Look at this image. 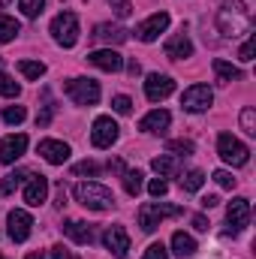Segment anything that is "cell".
<instances>
[{
    "mask_svg": "<svg viewBox=\"0 0 256 259\" xmlns=\"http://www.w3.org/2000/svg\"><path fill=\"white\" fill-rule=\"evenodd\" d=\"M211 66H214V72H217V81H220V84H229V81H238V78H241V69H238V66L226 64V61H220V58H217Z\"/></svg>",
    "mask_w": 256,
    "mask_h": 259,
    "instance_id": "obj_23",
    "label": "cell"
},
{
    "mask_svg": "<svg viewBox=\"0 0 256 259\" xmlns=\"http://www.w3.org/2000/svg\"><path fill=\"white\" fill-rule=\"evenodd\" d=\"M24 151H27V136H24V133H12V136H6V139L0 142V163L9 166V163H15Z\"/></svg>",
    "mask_w": 256,
    "mask_h": 259,
    "instance_id": "obj_13",
    "label": "cell"
},
{
    "mask_svg": "<svg viewBox=\"0 0 256 259\" xmlns=\"http://www.w3.org/2000/svg\"><path fill=\"white\" fill-rule=\"evenodd\" d=\"M64 232L75 241V244H91V241H94V229H91L88 223H81V220H66Z\"/></svg>",
    "mask_w": 256,
    "mask_h": 259,
    "instance_id": "obj_21",
    "label": "cell"
},
{
    "mask_svg": "<svg viewBox=\"0 0 256 259\" xmlns=\"http://www.w3.org/2000/svg\"><path fill=\"white\" fill-rule=\"evenodd\" d=\"M214 181L223 187V190H232L235 187V178H232V172H226V169H220V172H214Z\"/></svg>",
    "mask_w": 256,
    "mask_h": 259,
    "instance_id": "obj_38",
    "label": "cell"
},
{
    "mask_svg": "<svg viewBox=\"0 0 256 259\" xmlns=\"http://www.w3.org/2000/svg\"><path fill=\"white\" fill-rule=\"evenodd\" d=\"M72 196H75V202H78L81 208H88V211H109V208H115L112 190L103 187V184H97V181H78V184L72 187Z\"/></svg>",
    "mask_w": 256,
    "mask_h": 259,
    "instance_id": "obj_1",
    "label": "cell"
},
{
    "mask_svg": "<svg viewBox=\"0 0 256 259\" xmlns=\"http://www.w3.org/2000/svg\"><path fill=\"white\" fill-rule=\"evenodd\" d=\"M172 91H175V81H172L169 75L151 72V75L145 78V97H148L151 103H160V100H166Z\"/></svg>",
    "mask_w": 256,
    "mask_h": 259,
    "instance_id": "obj_12",
    "label": "cell"
},
{
    "mask_svg": "<svg viewBox=\"0 0 256 259\" xmlns=\"http://www.w3.org/2000/svg\"><path fill=\"white\" fill-rule=\"evenodd\" d=\"M24 181V172H9L3 181H0V196H9V193H15V187Z\"/></svg>",
    "mask_w": 256,
    "mask_h": 259,
    "instance_id": "obj_30",
    "label": "cell"
},
{
    "mask_svg": "<svg viewBox=\"0 0 256 259\" xmlns=\"http://www.w3.org/2000/svg\"><path fill=\"white\" fill-rule=\"evenodd\" d=\"M64 88L75 106H97L100 103V84L94 78H69Z\"/></svg>",
    "mask_w": 256,
    "mask_h": 259,
    "instance_id": "obj_5",
    "label": "cell"
},
{
    "mask_svg": "<svg viewBox=\"0 0 256 259\" xmlns=\"http://www.w3.org/2000/svg\"><path fill=\"white\" fill-rule=\"evenodd\" d=\"M193 229H199V232H208V220H205L202 214H193Z\"/></svg>",
    "mask_w": 256,
    "mask_h": 259,
    "instance_id": "obj_43",
    "label": "cell"
},
{
    "mask_svg": "<svg viewBox=\"0 0 256 259\" xmlns=\"http://www.w3.org/2000/svg\"><path fill=\"white\" fill-rule=\"evenodd\" d=\"M127 72H130V75H139V72H142V66L136 64V61H130V64H127Z\"/></svg>",
    "mask_w": 256,
    "mask_h": 259,
    "instance_id": "obj_46",
    "label": "cell"
},
{
    "mask_svg": "<svg viewBox=\"0 0 256 259\" xmlns=\"http://www.w3.org/2000/svg\"><path fill=\"white\" fill-rule=\"evenodd\" d=\"M6 223H9V238H12L15 244L27 241V238H30V232H33V217H30L27 211H21V208L9 211Z\"/></svg>",
    "mask_w": 256,
    "mask_h": 259,
    "instance_id": "obj_9",
    "label": "cell"
},
{
    "mask_svg": "<svg viewBox=\"0 0 256 259\" xmlns=\"http://www.w3.org/2000/svg\"><path fill=\"white\" fill-rule=\"evenodd\" d=\"M142 172L139 169H130V172H124V190H127L130 196H139L142 193Z\"/></svg>",
    "mask_w": 256,
    "mask_h": 259,
    "instance_id": "obj_26",
    "label": "cell"
},
{
    "mask_svg": "<svg viewBox=\"0 0 256 259\" xmlns=\"http://www.w3.org/2000/svg\"><path fill=\"white\" fill-rule=\"evenodd\" d=\"M24 259H46V256H42V253H27Z\"/></svg>",
    "mask_w": 256,
    "mask_h": 259,
    "instance_id": "obj_48",
    "label": "cell"
},
{
    "mask_svg": "<svg viewBox=\"0 0 256 259\" xmlns=\"http://www.w3.org/2000/svg\"><path fill=\"white\" fill-rule=\"evenodd\" d=\"M190 55H193V42L184 36V33L166 39V58H172V61H184V58H190Z\"/></svg>",
    "mask_w": 256,
    "mask_h": 259,
    "instance_id": "obj_19",
    "label": "cell"
},
{
    "mask_svg": "<svg viewBox=\"0 0 256 259\" xmlns=\"http://www.w3.org/2000/svg\"><path fill=\"white\" fill-rule=\"evenodd\" d=\"M52 259H75V256H72V250H66L64 244H55L52 247Z\"/></svg>",
    "mask_w": 256,
    "mask_h": 259,
    "instance_id": "obj_42",
    "label": "cell"
},
{
    "mask_svg": "<svg viewBox=\"0 0 256 259\" xmlns=\"http://www.w3.org/2000/svg\"><path fill=\"white\" fill-rule=\"evenodd\" d=\"M52 36L64 49H72L78 42V18H75V12H61V15L52 18Z\"/></svg>",
    "mask_w": 256,
    "mask_h": 259,
    "instance_id": "obj_4",
    "label": "cell"
},
{
    "mask_svg": "<svg viewBox=\"0 0 256 259\" xmlns=\"http://www.w3.org/2000/svg\"><path fill=\"white\" fill-rule=\"evenodd\" d=\"M211 103H214V94H211V88L208 84H190L184 94H181V106H184V112H208L211 109Z\"/></svg>",
    "mask_w": 256,
    "mask_h": 259,
    "instance_id": "obj_6",
    "label": "cell"
},
{
    "mask_svg": "<svg viewBox=\"0 0 256 259\" xmlns=\"http://www.w3.org/2000/svg\"><path fill=\"white\" fill-rule=\"evenodd\" d=\"M18 81H12L3 69H0V97H6V100H12V97H18Z\"/></svg>",
    "mask_w": 256,
    "mask_h": 259,
    "instance_id": "obj_31",
    "label": "cell"
},
{
    "mask_svg": "<svg viewBox=\"0 0 256 259\" xmlns=\"http://www.w3.org/2000/svg\"><path fill=\"white\" fill-rule=\"evenodd\" d=\"M169 121H172V115L166 112V109H154V112H148L142 121H139V130L142 133H166V127H169Z\"/></svg>",
    "mask_w": 256,
    "mask_h": 259,
    "instance_id": "obj_18",
    "label": "cell"
},
{
    "mask_svg": "<svg viewBox=\"0 0 256 259\" xmlns=\"http://www.w3.org/2000/svg\"><path fill=\"white\" fill-rule=\"evenodd\" d=\"M94 39H97V42H106V46L112 49V46L127 42L130 33L121 27V24H97V27H94Z\"/></svg>",
    "mask_w": 256,
    "mask_h": 259,
    "instance_id": "obj_17",
    "label": "cell"
},
{
    "mask_svg": "<svg viewBox=\"0 0 256 259\" xmlns=\"http://www.w3.org/2000/svg\"><path fill=\"white\" fill-rule=\"evenodd\" d=\"M103 244H106V250L115 259H127V253H130L127 229H124V226H109V229L103 232Z\"/></svg>",
    "mask_w": 256,
    "mask_h": 259,
    "instance_id": "obj_10",
    "label": "cell"
},
{
    "mask_svg": "<svg viewBox=\"0 0 256 259\" xmlns=\"http://www.w3.org/2000/svg\"><path fill=\"white\" fill-rule=\"evenodd\" d=\"M181 214H184V208H178V205L145 202V205L139 208V226H142V232H157L163 220H169V217H181Z\"/></svg>",
    "mask_w": 256,
    "mask_h": 259,
    "instance_id": "obj_2",
    "label": "cell"
},
{
    "mask_svg": "<svg viewBox=\"0 0 256 259\" xmlns=\"http://www.w3.org/2000/svg\"><path fill=\"white\" fill-rule=\"evenodd\" d=\"M148 193L154 196V199H163V196L169 193V184H166L163 178H154V181L148 184Z\"/></svg>",
    "mask_w": 256,
    "mask_h": 259,
    "instance_id": "obj_36",
    "label": "cell"
},
{
    "mask_svg": "<svg viewBox=\"0 0 256 259\" xmlns=\"http://www.w3.org/2000/svg\"><path fill=\"white\" fill-rule=\"evenodd\" d=\"M39 157L52 166H64L69 160V145L66 142H58V139H42L39 142Z\"/></svg>",
    "mask_w": 256,
    "mask_h": 259,
    "instance_id": "obj_14",
    "label": "cell"
},
{
    "mask_svg": "<svg viewBox=\"0 0 256 259\" xmlns=\"http://www.w3.org/2000/svg\"><path fill=\"white\" fill-rule=\"evenodd\" d=\"M142 259H169V250L163 247V244H151L148 250H145V256Z\"/></svg>",
    "mask_w": 256,
    "mask_h": 259,
    "instance_id": "obj_39",
    "label": "cell"
},
{
    "mask_svg": "<svg viewBox=\"0 0 256 259\" xmlns=\"http://www.w3.org/2000/svg\"><path fill=\"white\" fill-rule=\"evenodd\" d=\"M154 172L160 175V178H172V175H178L181 172V160L175 157V154H160V157H154Z\"/></svg>",
    "mask_w": 256,
    "mask_h": 259,
    "instance_id": "obj_20",
    "label": "cell"
},
{
    "mask_svg": "<svg viewBox=\"0 0 256 259\" xmlns=\"http://www.w3.org/2000/svg\"><path fill=\"white\" fill-rule=\"evenodd\" d=\"M166 27H169V12H154L151 18H145V21L136 27V36H139L142 42H154Z\"/></svg>",
    "mask_w": 256,
    "mask_h": 259,
    "instance_id": "obj_11",
    "label": "cell"
},
{
    "mask_svg": "<svg viewBox=\"0 0 256 259\" xmlns=\"http://www.w3.org/2000/svg\"><path fill=\"white\" fill-rule=\"evenodd\" d=\"M241 130H244L247 136H256V112L250 109V106L241 112Z\"/></svg>",
    "mask_w": 256,
    "mask_h": 259,
    "instance_id": "obj_33",
    "label": "cell"
},
{
    "mask_svg": "<svg viewBox=\"0 0 256 259\" xmlns=\"http://www.w3.org/2000/svg\"><path fill=\"white\" fill-rule=\"evenodd\" d=\"M49 199V178L46 175H27V187H24V202L30 208H39Z\"/></svg>",
    "mask_w": 256,
    "mask_h": 259,
    "instance_id": "obj_15",
    "label": "cell"
},
{
    "mask_svg": "<svg viewBox=\"0 0 256 259\" xmlns=\"http://www.w3.org/2000/svg\"><path fill=\"white\" fill-rule=\"evenodd\" d=\"M217 154H220L223 163H229V166H244V163L250 160L247 145H244L241 139H235L232 133H220V139H217Z\"/></svg>",
    "mask_w": 256,
    "mask_h": 259,
    "instance_id": "obj_3",
    "label": "cell"
},
{
    "mask_svg": "<svg viewBox=\"0 0 256 259\" xmlns=\"http://www.w3.org/2000/svg\"><path fill=\"white\" fill-rule=\"evenodd\" d=\"M202 184H205V172H199V169H190V172L181 178V187H184L187 193H196Z\"/></svg>",
    "mask_w": 256,
    "mask_h": 259,
    "instance_id": "obj_27",
    "label": "cell"
},
{
    "mask_svg": "<svg viewBox=\"0 0 256 259\" xmlns=\"http://www.w3.org/2000/svg\"><path fill=\"white\" fill-rule=\"evenodd\" d=\"M91 142H94V148H112L118 142V124L109 115L97 118L94 127H91Z\"/></svg>",
    "mask_w": 256,
    "mask_h": 259,
    "instance_id": "obj_7",
    "label": "cell"
},
{
    "mask_svg": "<svg viewBox=\"0 0 256 259\" xmlns=\"http://www.w3.org/2000/svg\"><path fill=\"white\" fill-rule=\"evenodd\" d=\"M52 115H55V106H52V103H46V109H42V115H36V127H49V121H52Z\"/></svg>",
    "mask_w": 256,
    "mask_h": 259,
    "instance_id": "obj_41",
    "label": "cell"
},
{
    "mask_svg": "<svg viewBox=\"0 0 256 259\" xmlns=\"http://www.w3.org/2000/svg\"><path fill=\"white\" fill-rule=\"evenodd\" d=\"M172 253L181 259H187L196 253V241H193V235H187V232H175L172 235Z\"/></svg>",
    "mask_w": 256,
    "mask_h": 259,
    "instance_id": "obj_22",
    "label": "cell"
},
{
    "mask_svg": "<svg viewBox=\"0 0 256 259\" xmlns=\"http://www.w3.org/2000/svg\"><path fill=\"white\" fill-rule=\"evenodd\" d=\"M18 21L15 18H9V15H0V42H12L15 36H18Z\"/></svg>",
    "mask_w": 256,
    "mask_h": 259,
    "instance_id": "obj_25",
    "label": "cell"
},
{
    "mask_svg": "<svg viewBox=\"0 0 256 259\" xmlns=\"http://www.w3.org/2000/svg\"><path fill=\"white\" fill-rule=\"evenodd\" d=\"M66 205V193H64V184H61V190H58V208H64Z\"/></svg>",
    "mask_w": 256,
    "mask_h": 259,
    "instance_id": "obj_47",
    "label": "cell"
},
{
    "mask_svg": "<svg viewBox=\"0 0 256 259\" xmlns=\"http://www.w3.org/2000/svg\"><path fill=\"white\" fill-rule=\"evenodd\" d=\"M42 6H46V0H18V9H21L27 18H39Z\"/></svg>",
    "mask_w": 256,
    "mask_h": 259,
    "instance_id": "obj_32",
    "label": "cell"
},
{
    "mask_svg": "<svg viewBox=\"0 0 256 259\" xmlns=\"http://www.w3.org/2000/svg\"><path fill=\"white\" fill-rule=\"evenodd\" d=\"M109 6H112V12L118 18H130L133 15V3L130 0H109Z\"/></svg>",
    "mask_w": 256,
    "mask_h": 259,
    "instance_id": "obj_35",
    "label": "cell"
},
{
    "mask_svg": "<svg viewBox=\"0 0 256 259\" xmlns=\"http://www.w3.org/2000/svg\"><path fill=\"white\" fill-rule=\"evenodd\" d=\"M166 151L175 154V157H190L193 154V142L190 139H172V142L166 145Z\"/></svg>",
    "mask_w": 256,
    "mask_h": 259,
    "instance_id": "obj_28",
    "label": "cell"
},
{
    "mask_svg": "<svg viewBox=\"0 0 256 259\" xmlns=\"http://www.w3.org/2000/svg\"><path fill=\"white\" fill-rule=\"evenodd\" d=\"M24 118H27V109H24V106H6V112H3V121H6L9 127H18Z\"/></svg>",
    "mask_w": 256,
    "mask_h": 259,
    "instance_id": "obj_29",
    "label": "cell"
},
{
    "mask_svg": "<svg viewBox=\"0 0 256 259\" xmlns=\"http://www.w3.org/2000/svg\"><path fill=\"white\" fill-rule=\"evenodd\" d=\"M226 220H229V235H238L247 223H250V199H244V196H238V199H232L229 202V208H226Z\"/></svg>",
    "mask_w": 256,
    "mask_h": 259,
    "instance_id": "obj_8",
    "label": "cell"
},
{
    "mask_svg": "<svg viewBox=\"0 0 256 259\" xmlns=\"http://www.w3.org/2000/svg\"><path fill=\"white\" fill-rule=\"evenodd\" d=\"M214 205H220L217 196H205V199H202V208H214Z\"/></svg>",
    "mask_w": 256,
    "mask_h": 259,
    "instance_id": "obj_45",
    "label": "cell"
},
{
    "mask_svg": "<svg viewBox=\"0 0 256 259\" xmlns=\"http://www.w3.org/2000/svg\"><path fill=\"white\" fill-rule=\"evenodd\" d=\"M109 172H121V175H124L127 169H124V163H121V160H112V163H109Z\"/></svg>",
    "mask_w": 256,
    "mask_h": 259,
    "instance_id": "obj_44",
    "label": "cell"
},
{
    "mask_svg": "<svg viewBox=\"0 0 256 259\" xmlns=\"http://www.w3.org/2000/svg\"><path fill=\"white\" fill-rule=\"evenodd\" d=\"M97 172H100V166L94 160H84V163H75L72 166V175H97Z\"/></svg>",
    "mask_w": 256,
    "mask_h": 259,
    "instance_id": "obj_37",
    "label": "cell"
},
{
    "mask_svg": "<svg viewBox=\"0 0 256 259\" xmlns=\"http://www.w3.org/2000/svg\"><path fill=\"white\" fill-rule=\"evenodd\" d=\"M0 66H3V64H0Z\"/></svg>",
    "mask_w": 256,
    "mask_h": 259,
    "instance_id": "obj_49",
    "label": "cell"
},
{
    "mask_svg": "<svg viewBox=\"0 0 256 259\" xmlns=\"http://www.w3.org/2000/svg\"><path fill=\"white\" fill-rule=\"evenodd\" d=\"M18 72H21L24 78L36 81V78L46 75V64H39V61H18Z\"/></svg>",
    "mask_w": 256,
    "mask_h": 259,
    "instance_id": "obj_24",
    "label": "cell"
},
{
    "mask_svg": "<svg viewBox=\"0 0 256 259\" xmlns=\"http://www.w3.org/2000/svg\"><path fill=\"white\" fill-rule=\"evenodd\" d=\"M112 109H115L118 115H130V112H133V100L124 97V94H118V97H112Z\"/></svg>",
    "mask_w": 256,
    "mask_h": 259,
    "instance_id": "obj_34",
    "label": "cell"
},
{
    "mask_svg": "<svg viewBox=\"0 0 256 259\" xmlns=\"http://www.w3.org/2000/svg\"><path fill=\"white\" fill-rule=\"evenodd\" d=\"M88 61L97 66V69H103V72H118V69H124V58H121L115 49H97V52L88 55Z\"/></svg>",
    "mask_w": 256,
    "mask_h": 259,
    "instance_id": "obj_16",
    "label": "cell"
},
{
    "mask_svg": "<svg viewBox=\"0 0 256 259\" xmlns=\"http://www.w3.org/2000/svg\"><path fill=\"white\" fill-rule=\"evenodd\" d=\"M253 52H256V36L250 33V39H247V42L241 46V55H238V58H241V61L247 64V61H253Z\"/></svg>",
    "mask_w": 256,
    "mask_h": 259,
    "instance_id": "obj_40",
    "label": "cell"
}]
</instances>
